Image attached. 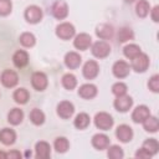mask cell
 <instances>
[{
    "label": "cell",
    "mask_w": 159,
    "mask_h": 159,
    "mask_svg": "<svg viewBox=\"0 0 159 159\" xmlns=\"http://www.w3.org/2000/svg\"><path fill=\"white\" fill-rule=\"evenodd\" d=\"M109 52H111V46L106 41H97L92 46V53H93V56H96L98 58L107 57L109 55Z\"/></svg>",
    "instance_id": "obj_6"
},
{
    "label": "cell",
    "mask_w": 159,
    "mask_h": 159,
    "mask_svg": "<svg viewBox=\"0 0 159 159\" xmlns=\"http://www.w3.org/2000/svg\"><path fill=\"white\" fill-rule=\"evenodd\" d=\"M16 139V134L12 129H9V128H4L0 130V142L5 145H10L15 142Z\"/></svg>",
    "instance_id": "obj_22"
},
{
    "label": "cell",
    "mask_w": 159,
    "mask_h": 159,
    "mask_svg": "<svg viewBox=\"0 0 159 159\" xmlns=\"http://www.w3.org/2000/svg\"><path fill=\"white\" fill-rule=\"evenodd\" d=\"M149 116H150V111L147 106H138L132 113V119L135 123H142Z\"/></svg>",
    "instance_id": "obj_14"
},
{
    "label": "cell",
    "mask_w": 159,
    "mask_h": 159,
    "mask_svg": "<svg viewBox=\"0 0 159 159\" xmlns=\"http://www.w3.org/2000/svg\"><path fill=\"white\" fill-rule=\"evenodd\" d=\"M31 84L36 91H43L47 87V77L43 72H35L31 76Z\"/></svg>",
    "instance_id": "obj_8"
},
{
    "label": "cell",
    "mask_w": 159,
    "mask_h": 159,
    "mask_svg": "<svg viewBox=\"0 0 159 159\" xmlns=\"http://www.w3.org/2000/svg\"><path fill=\"white\" fill-rule=\"evenodd\" d=\"M20 157H21V154L17 150H12V152H10V153L6 154V158H10V159H17Z\"/></svg>",
    "instance_id": "obj_40"
},
{
    "label": "cell",
    "mask_w": 159,
    "mask_h": 159,
    "mask_svg": "<svg viewBox=\"0 0 159 159\" xmlns=\"http://www.w3.org/2000/svg\"><path fill=\"white\" fill-rule=\"evenodd\" d=\"M91 36L88 35V34H80V35H77L76 37H75V41H73V45H75V47L77 48V50H87L88 47H89V45H91Z\"/></svg>",
    "instance_id": "obj_16"
},
{
    "label": "cell",
    "mask_w": 159,
    "mask_h": 159,
    "mask_svg": "<svg viewBox=\"0 0 159 159\" xmlns=\"http://www.w3.org/2000/svg\"><path fill=\"white\" fill-rule=\"evenodd\" d=\"M25 19L30 24H37L42 19V10L36 5H31L25 10Z\"/></svg>",
    "instance_id": "obj_4"
},
{
    "label": "cell",
    "mask_w": 159,
    "mask_h": 159,
    "mask_svg": "<svg viewBox=\"0 0 159 159\" xmlns=\"http://www.w3.org/2000/svg\"><path fill=\"white\" fill-rule=\"evenodd\" d=\"M36 42V39L32 34L30 32H24L21 36H20V43L25 47H32Z\"/></svg>",
    "instance_id": "obj_34"
},
{
    "label": "cell",
    "mask_w": 159,
    "mask_h": 159,
    "mask_svg": "<svg viewBox=\"0 0 159 159\" xmlns=\"http://www.w3.org/2000/svg\"><path fill=\"white\" fill-rule=\"evenodd\" d=\"M123 52H124V56H125V57H128V58L132 60V58L135 57L138 53H140V47H139L138 45H135V43H129V45L124 46Z\"/></svg>",
    "instance_id": "obj_29"
},
{
    "label": "cell",
    "mask_w": 159,
    "mask_h": 159,
    "mask_svg": "<svg viewBox=\"0 0 159 159\" xmlns=\"http://www.w3.org/2000/svg\"><path fill=\"white\" fill-rule=\"evenodd\" d=\"M143 148L153 155V154L158 153V150H159V143H158L157 139L150 138V139H147V140L143 143Z\"/></svg>",
    "instance_id": "obj_30"
},
{
    "label": "cell",
    "mask_w": 159,
    "mask_h": 159,
    "mask_svg": "<svg viewBox=\"0 0 159 159\" xmlns=\"http://www.w3.org/2000/svg\"><path fill=\"white\" fill-rule=\"evenodd\" d=\"M81 61H82L81 56L77 52H73V51L66 53V56H65V65L68 68H77L81 65Z\"/></svg>",
    "instance_id": "obj_20"
},
{
    "label": "cell",
    "mask_w": 159,
    "mask_h": 159,
    "mask_svg": "<svg viewBox=\"0 0 159 159\" xmlns=\"http://www.w3.org/2000/svg\"><path fill=\"white\" fill-rule=\"evenodd\" d=\"M123 150L119 145H112L108 148V157L112 159H120L123 158Z\"/></svg>",
    "instance_id": "obj_35"
},
{
    "label": "cell",
    "mask_w": 159,
    "mask_h": 159,
    "mask_svg": "<svg viewBox=\"0 0 159 159\" xmlns=\"http://www.w3.org/2000/svg\"><path fill=\"white\" fill-rule=\"evenodd\" d=\"M112 92L113 94L116 96H122V94H125L127 93V86L123 83V82H117L112 86Z\"/></svg>",
    "instance_id": "obj_37"
},
{
    "label": "cell",
    "mask_w": 159,
    "mask_h": 159,
    "mask_svg": "<svg viewBox=\"0 0 159 159\" xmlns=\"http://www.w3.org/2000/svg\"><path fill=\"white\" fill-rule=\"evenodd\" d=\"M112 71H113V75H114L117 78H124V77H127V76L129 75L130 67H129V65H128L125 61L119 60V61H117V62L113 65Z\"/></svg>",
    "instance_id": "obj_9"
},
{
    "label": "cell",
    "mask_w": 159,
    "mask_h": 159,
    "mask_svg": "<svg viewBox=\"0 0 159 159\" xmlns=\"http://www.w3.org/2000/svg\"><path fill=\"white\" fill-rule=\"evenodd\" d=\"M56 35L62 40H70L75 35V27L70 22H62L56 27Z\"/></svg>",
    "instance_id": "obj_5"
},
{
    "label": "cell",
    "mask_w": 159,
    "mask_h": 159,
    "mask_svg": "<svg viewBox=\"0 0 159 159\" xmlns=\"http://www.w3.org/2000/svg\"><path fill=\"white\" fill-rule=\"evenodd\" d=\"M77 84V80L76 77L72 75V73H66L63 77H62V86L66 88V89H73Z\"/></svg>",
    "instance_id": "obj_31"
},
{
    "label": "cell",
    "mask_w": 159,
    "mask_h": 159,
    "mask_svg": "<svg viewBox=\"0 0 159 159\" xmlns=\"http://www.w3.org/2000/svg\"><path fill=\"white\" fill-rule=\"evenodd\" d=\"M150 11V6H149V2L147 0H139L137 2V6H135V12L139 17H145Z\"/></svg>",
    "instance_id": "obj_26"
},
{
    "label": "cell",
    "mask_w": 159,
    "mask_h": 159,
    "mask_svg": "<svg viewBox=\"0 0 159 159\" xmlns=\"http://www.w3.org/2000/svg\"><path fill=\"white\" fill-rule=\"evenodd\" d=\"M92 145L96 149H98V150H103V149L108 148V145H109V138L106 134H102V133L94 134L93 138H92Z\"/></svg>",
    "instance_id": "obj_17"
},
{
    "label": "cell",
    "mask_w": 159,
    "mask_h": 159,
    "mask_svg": "<svg viewBox=\"0 0 159 159\" xmlns=\"http://www.w3.org/2000/svg\"><path fill=\"white\" fill-rule=\"evenodd\" d=\"M78 94L84 99H91L97 94V87L94 84H92V83L82 84L80 87V89H78Z\"/></svg>",
    "instance_id": "obj_18"
},
{
    "label": "cell",
    "mask_w": 159,
    "mask_h": 159,
    "mask_svg": "<svg viewBox=\"0 0 159 159\" xmlns=\"http://www.w3.org/2000/svg\"><path fill=\"white\" fill-rule=\"evenodd\" d=\"M12 9V4L10 0H0V15L1 16H6L11 12Z\"/></svg>",
    "instance_id": "obj_36"
},
{
    "label": "cell",
    "mask_w": 159,
    "mask_h": 159,
    "mask_svg": "<svg viewBox=\"0 0 159 159\" xmlns=\"http://www.w3.org/2000/svg\"><path fill=\"white\" fill-rule=\"evenodd\" d=\"M135 157H137V158H150L152 154H150L149 152H147L144 148H142V149H139V150L135 153Z\"/></svg>",
    "instance_id": "obj_39"
},
{
    "label": "cell",
    "mask_w": 159,
    "mask_h": 159,
    "mask_svg": "<svg viewBox=\"0 0 159 159\" xmlns=\"http://www.w3.org/2000/svg\"><path fill=\"white\" fill-rule=\"evenodd\" d=\"M51 12H52V15H53L56 19H58V20L65 19V17L68 15V6H67L66 1H63V0H57V1H55L53 5H52V7H51Z\"/></svg>",
    "instance_id": "obj_3"
},
{
    "label": "cell",
    "mask_w": 159,
    "mask_h": 159,
    "mask_svg": "<svg viewBox=\"0 0 159 159\" xmlns=\"http://www.w3.org/2000/svg\"><path fill=\"white\" fill-rule=\"evenodd\" d=\"M19 82V77H17V73L11 71V70H6L2 72L1 75V83L7 87V88H11V87H15Z\"/></svg>",
    "instance_id": "obj_10"
},
{
    "label": "cell",
    "mask_w": 159,
    "mask_h": 159,
    "mask_svg": "<svg viewBox=\"0 0 159 159\" xmlns=\"http://www.w3.org/2000/svg\"><path fill=\"white\" fill-rule=\"evenodd\" d=\"M148 87L149 89H152L153 92H159V76L154 75L152 76V78L148 82Z\"/></svg>",
    "instance_id": "obj_38"
},
{
    "label": "cell",
    "mask_w": 159,
    "mask_h": 159,
    "mask_svg": "<svg viewBox=\"0 0 159 159\" xmlns=\"http://www.w3.org/2000/svg\"><path fill=\"white\" fill-rule=\"evenodd\" d=\"M116 135H117V138H118L120 142L128 143V142H130L132 138H133V130H132V128H130L129 125L122 124V125H119V127L117 128Z\"/></svg>",
    "instance_id": "obj_12"
},
{
    "label": "cell",
    "mask_w": 159,
    "mask_h": 159,
    "mask_svg": "<svg viewBox=\"0 0 159 159\" xmlns=\"http://www.w3.org/2000/svg\"><path fill=\"white\" fill-rule=\"evenodd\" d=\"M94 124H96V127L98 129L108 130L113 125V118H112L111 114H108L106 112H99L94 117Z\"/></svg>",
    "instance_id": "obj_1"
},
{
    "label": "cell",
    "mask_w": 159,
    "mask_h": 159,
    "mask_svg": "<svg viewBox=\"0 0 159 159\" xmlns=\"http://www.w3.org/2000/svg\"><path fill=\"white\" fill-rule=\"evenodd\" d=\"M132 104H133V99H132V97H129L127 94L117 96V98L114 101V108L118 112H127V111H129Z\"/></svg>",
    "instance_id": "obj_7"
},
{
    "label": "cell",
    "mask_w": 159,
    "mask_h": 159,
    "mask_svg": "<svg viewBox=\"0 0 159 159\" xmlns=\"http://www.w3.org/2000/svg\"><path fill=\"white\" fill-rule=\"evenodd\" d=\"M96 34L99 39H103V40H107V39H111L113 36V27L108 24H101L97 26L96 29Z\"/></svg>",
    "instance_id": "obj_21"
},
{
    "label": "cell",
    "mask_w": 159,
    "mask_h": 159,
    "mask_svg": "<svg viewBox=\"0 0 159 159\" xmlns=\"http://www.w3.org/2000/svg\"><path fill=\"white\" fill-rule=\"evenodd\" d=\"M22 118H24V113H22V111L19 109V108L11 109V111L9 112V114H7V120H9V123H11V124H14V125L20 124V123L22 122Z\"/></svg>",
    "instance_id": "obj_24"
},
{
    "label": "cell",
    "mask_w": 159,
    "mask_h": 159,
    "mask_svg": "<svg viewBox=\"0 0 159 159\" xmlns=\"http://www.w3.org/2000/svg\"><path fill=\"white\" fill-rule=\"evenodd\" d=\"M75 127L78 128V129H84L88 127L89 124V116L87 113H80L76 116L75 118V122H73Z\"/></svg>",
    "instance_id": "obj_25"
},
{
    "label": "cell",
    "mask_w": 159,
    "mask_h": 159,
    "mask_svg": "<svg viewBox=\"0 0 159 159\" xmlns=\"http://www.w3.org/2000/svg\"><path fill=\"white\" fill-rule=\"evenodd\" d=\"M35 150H36V158H39V159H47L51 154L50 144L47 142H43V140L36 143Z\"/></svg>",
    "instance_id": "obj_15"
},
{
    "label": "cell",
    "mask_w": 159,
    "mask_h": 159,
    "mask_svg": "<svg viewBox=\"0 0 159 159\" xmlns=\"http://www.w3.org/2000/svg\"><path fill=\"white\" fill-rule=\"evenodd\" d=\"M83 76L87 78V80H92L94 77H97L98 72H99V67H98V63L96 61H87L83 66Z\"/></svg>",
    "instance_id": "obj_13"
},
{
    "label": "cell",
    "mask_w": 159,
    "mask_h": 159,
    "mask_svg": "<svg viewBox=\"0 0 159 159\" xmlns=\"http://www.w3.org/2000/svg\"><path fill=\"white\" fill-rule=\"evenodd\" d=\"M12 62H14V65L17 68L25 67L29 63V55H27V52L26 51H22V50L16 51L14 53V56H12Z\"/></svg>",
    "instance_id": "obj_19"
},
{
    "label": "cell",
    "mask_w": 159,
    "mask_h": 159,
    "mask_svg": "<svg viewBox=\"0 0 159 159\" xmlns=\"http://www.w3.org/2000/svg\"><path fill=\"white\" fill-rule=\"evenodd\" d=\"M30 119L35 125H40L45 122V114H43L42 111H40L37 108H34L30 113Z\"/></svg>",
    "instance_id": "obj_28"
},
{
    "label": "cell",
    "mask_w": 159,
    "mask_h": 159,
    "mask_svg": "<svg viewBox=\"0 0 159 159\" xmlns=\"http://www.w3.org/2000/svg\"><path fill=\"white\" fill-rule=\"evenodd\" d=\"M143 127L147 132H150V133H155L158 129H159V122H158V118L157 117H153V116H149L148 118H145L143 122Z\"/></svg>",
    "instance_id": "obj_23"
},
{
    "label": "cell",
    "mask_w": 159,
    "mask_h": 159,
    "mask_svg": "<svg viewBox=\"0 0 159 159\" xmlns=\"http://www.w3.org/2000/svg\"><path fill=\"white\" fill-rule=\"evenodd\" d=\"M0 158H1V159H6V153L0 152Z\"/></svg>",
    "instance_id": "obj_42"
},
{
    "label": "cell",
    "mask_w": 159,
    "mask_h": 159,
    "mask_svg": "<svg viewBox=\"0 0 159 159\" xmlns=\"http://www.w3.org/2000/svg\"><path fill=\"white\" fill-rule=\"evenodd\" d=\"M158 11H159V7L158 6H154L153 7V10H152V19H153V21H155V22H158Z\"/></svg>",
    "instance_id": "obj_41"
},
{
    "label": "cell",
    "mask_w": 159,
    "mask_h": 159,
    "mask_svg": "<svg viewBox=\"0 0 159 159\" xmlns=\"http://www.w3.org/2000/svg\"><path fill=\"white\" fill-rule=\"evenodd\" d=\"M149 66V57L145 53H138L132 58V67L135 72H144Z\"/></svg>",
    "instance_id": "obj_2"
},
{
    "label": "cell",
    "mask_w": 159,
    "mask_h": 159,
    "mask_svg": "<svg viewBox=\"0 0 159 159\" xmlns=\"http://www.w3.org/2000/svg\"><path fill=\"white\" fill-rule=\"evenodd\" d=\"M133 37H134V34L129 27H122L118 31V41L119 42H127V41L132 40Z\"/></svg>",
    "instance_id": "obj_33"
},
{
    "label": "cell",
    "mask_w": 159,
    "mask_h": 159,
    "mask_svg": "<svg viewBox=\"0 0 159 159\" xmlns=\"http://www.w3.org/2000/svg\"><path fill=\"white\" fill-rule=\"evenodd\" d=\"M68 147H70V143H68L67 138H65V137L56 138V140H55V149H56V152L65 153V152H67Z\"/></svg>",
    "instance_id": "obj_32"
},
{
    "label": "cell",
    "mask_w": 159,
    "mask_h": 159,
    "mask_svg": "<svg viewBox=\"0 0 159 159\" xmlns=\"http://www.w3.org/2000/svg\"><path fill=\"white\" fill-rule=\"evenodd\" d=\"M29 97H30V94H29L27 89H25V88H19L14 92V99L16 103L25 104L29 101Z\"/></svg>",
    "instance_id": "obj_27"
},
{
    "label": "cell",
    "mask_w": 159,
    "mask_h": 159,
    "mask_svg": "<svg viewBox=\"0 0 159 159\" xmlns=\"http://www.w3.org/2000/svg\"><path fill=\"white\" fill-rule=\"evenodd\" d=\"M125 2H133V1H135V0H124Z\"/></svg>",
    "instance_id": "obj_43"
},
{
    "label": "cell",
    "mask_w": 159,
    "mask_h": 159,
    "mask_svg": "<svg viewBox=\"0 0 159 159\" xmlns=\"http://www.w3.org/2000/svg\"><path fill=\"white\" fill-rule=\"evenodd\" d=\"M73 112H75V107H73V104H72L71 102H68V101H62V102H60L58 106H57V114H58L61 118H63V119L70 118V117L73 114Z\"/></svg>",
    "instance_id": "obj_11"
}]
</instances>
